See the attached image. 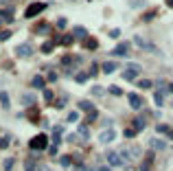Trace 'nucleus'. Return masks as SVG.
Segmentation results:
<instances>
[{"label":"nucleus","instance_id":"obj_1","mask_svg":"<svg viewBox=\"0 0 173 171\" xmlns=\"http://www.w3.org/2000/svg\"><path fill=\"white\" fill-rule=\"evenodd\" d=\"M105 158H107V165L110 167H123L125 165V160L121 158V151H107Z\"/></svg>","mask_w":173,"mask_h":171},{"label":"nucleus","instance_id":"obj_2","mask_svg":"<svg viewBox=\"0 0 173 171\" xmlns=\"http://www.w3.org/2000/svg\"><path fill=\"white\" fill-rule=\"evenodd\" d=\"M29 145H31V149H33V151H42V149H46V145H48V138L44 136V134H40L38 138H33V140L29 142Z\"/></svg>","mask_w":173,"mask_h":171},{"label":"nucleus","instance_id":"obj_3","mask_svg":"<svg viewBox=\"0 0 173 171\" xmlns=\"http://www.w3.org/2000/svg\"><path fill=\"white\" fill-rule=\"evenodd\" d=\"M44 9H46V5H44V2H33V5H29V7H26L24 15H26V18H35L40 11H44Z\"/></svg>","mask_w":173,"mask_h":171},{"label":"nucleus","instance_id":"obj_4","mask_svg":"<svg viewBox=\"0 0 173 171\" xmlns=\"http://www.w3.org/2000/svg\"><path fill=\"white\" fill-rule=\"evenodd\" d=\"M138 72H140V66L138 64H129V68H125V72H123V79L132 81V79L138 77Z\"/></svg>","mask_w":173,"mask_h":171},{"label":"nucleus","instance_id":"obj_5","mask_svg":"<svg viewBox=\"0 0 173 171\" xmlns=\"http://www.w3.org/2000/svg\"><path fill=\"white\" fill-rule=\"evenodd\" d=\"M116 138V132L114 129H103L101 136H99V142H103V145H107V142H112Z\"/></svg>","mask_w":173,"mask_h":171},{"label":"nucleus","instance_id":"obj_6","mask_svg":"<svg viewBox=\"0 0 173 171\" xmlns=\"http://www.w3.org/2000/svg\"><path fill=\"white\" fill-rule=\"evenodd\" d=\"M149 147L153 151H162V149H167V142L162 138H149Z\"/></svg>","mask_w":173,"mask_h":171},{"label":"nucleus","instance_id":"obj_7","mask_svg":"<svg viewBox=\"0 0 173 171\" xmlns=\"http://www.w3.org/2000/svg\"><path fill=\"white\" fill-rule=\"evenodd\" d=\"M15 55H18V57H31V55H33V49H31L29 44H20V46L15 49Z\"/></svg>","mask_w":173,"mask_h":171},{"label":"nucleus","instance_id":"obj_8","mask_svg":"<svg viewBox=\"0 0 173 171\" xmlns=\"http://www.w3.org/2000/svg\"><path fill=\"white\" fill-rule=\"evenodd\" d=\"M127 99H129V106H132L134 110H140V108H142V99H140V97H138L136 92L127 94Z\"/></svg>","mask_w":173,"mask_h":171},{"label":"nucleus","instance_id":"obj_9","mask_svg":"<svg viewBox=\"0 0 173 171\" xmlns=\"http://www.w3.org/2000/svg\"><path fill=\"white\" fill-rule=\"evenodd\" d=\"M127 51H129V44L121 42V44H116V49H112V55H127Z\"/></svg>","mask_w":173,"mask_h":171},{"label":"nucleus","instance_id":"obj_10","mask_svg":"<svg viewBox=\"0 0 173 171\" xmlns=\"http://www.w3.org/2000/svg\"><path fill=\"white\" fill-rule=\"evenodd\" d=\"M31 86H33V88H40V90H46V88H44V86H46V81H44L40 75H35V77L31 79Z\"/></svg>","mask_w":173,"mask_h":171},{"label":"nucleus","instance_id":"obj_11","mask_svg":"<svg viewBox=\"0 0 173 171\" xmlns=\"http://www.w3.org/2000/svg\"><path fill=\"white\" fill-rule=\"evenodd\" d=\"M72 37H79V40H88V33L83 26H75V33H72Z\"/></svg>","mask_w":173,"mask_h":171},{"label":"nucleus","instance_id":"obj_12","mask_svg":"<svg viewBox=\"0 0 173 171\" xmlns=\"http://www.w3.org/2000/svg\"><path fill=\"white\" fill-rule=\"evenodd\" d=\"M116 66H118V64H114V62H105V64H103V68H101V70H103L105 75H112V72L116 70Z\"/></svg>","mask_w":173,"mask_h":171},{"label":"nucleus","instance_id":"obj_13","mask_svg":"<svg viewBox=\"0 0 173 171\" xmlns=\"http://www.w3.org/2000/svg\"><path fill=\"white\" fill-rule=\"evenodd\" d=\"M13 11L11 9H5V11H0V20H5V22H13Z\"/></svg>","mask_w":173,"mask_h":171},{"label":"nucleus","instance_id":"obj_14","mask_svg":"<svg viewBox=\"0 0 173 171\" xmlns=\"http://www.w3.org/2000/svg\"><path fill=\"white\" fill-rule=\"evenodd\" d=\"M0 106H2L5 110H9V106H11V103H9V94H7V92H0Z\"/></svg>","mask_w":173,"mask_h":171},{"label":"nucleus","instance_id":"obj_15","mask_svg":"<svg viewBox=\"0 0 173 171\" xmlns=\"http://www.w3.org/2000/svg\"><path fill=\"white\" fill-rule=\"evenodd\" d=\"M153 101H156V106H158V108H162V103H165V94L158 90L156 94H153Z\"/></svg>","mask_w":173,"mask_h":171},{"label":"nucleus","instance_id":"obj_16","mask_svg":"<svg viewBox=\"0 0 173 171\" xmlns=\"http://www.w3.org/2000/svg\"><path fill=\"white\" fill-rule=\"evenodd\" d=\"M96 46H99V42L94 40V37H88V40H86V49H90V51H96Z\"/></svg>","mask_w":173,"mask_h":171},{"label":"nucleus","instance_id":"obj_17","mask_svg":"<svg viewBox=\"0 0 173 171\" xmlns=\"http://www.w3.org/2000/svg\"><path fill=\"white\" fill-rule=\"evenodd\" d=\"M79 108H81V110H88V112H92V110H94L92 101H79Z\"/></svg>","mask_w":173,"mask_h":171},{"label":"nucleus","instance_id":"obj_18","mask_svg":"<svg viewBox=\"0 0 173 171\" xmlns=\"http://www.w3.org/2000/svg\"><path fill=\"white\" fill-rule=\"evenodd\" d=\"M136 86L142 88V90H147V88H151V81H149V79H138V81H136Z\"/></svg>","mask_w":173,"mask_h":171},{"label":"nucleus","instance_id":"obj_19","mask_svg":"<svg viewBox=\"0 0 173 171\" xmlns=\"http://www.w3.org/2000/svg\"><path fill=\"white\" fill-rule=\"evenodd\" d=\"M127 151H129V156H132V158H138V156H140V147H136V145H134V147H129Z\"/></svg>","mask_w":173,"mask_h":171},{"label":"nucleus","instance_id":"obj_20","mask_svg":"<svg viewBox=\"0 0 173 171\" xmlns=\"http://www.w3.org/2000/svg\"><path fill=\"white\" fill-rule=\"evenodd\" d=\"M145 125H147V123H145L142 119H136L134 121V129H145Z\"/></svg>","mask_w":173,"mask_h":171},{"label":"nucleus","instance_id":"obj_21","mask_svg":"<svg viewBox=\"0 0 173 171\" xmlns=\"http://www.w3.org/2000/svg\"><path fill=\"white\" fill-rule=\"evenodd\" d=\"M77 119H79V114H77V112H75V110H72V112H70V114H68V116H66V121H68V123H75V121H77Z\"/></svg>","mask_w":173,"mask_h":171},{"label":"nucleus","instance_id":"obj_22","mask_svg":"<svg viewBox=\"0 0 173 171\" xmlns=\"http://www.w3.org/2000/svg\"><path fill=\"white\" fill-rule=\"evenodd\" d=\"M75 79H77V83H83V81H88V75H86V72H77Z\"/></svg>","mask_w":173,"mask_h":171},{"label":"nucleus","instance_id":"obj_23","mask_svg":"<svg viewBox=\"0 0 173 171\" xmlns=\"http://www.w3.org/2000/svg\"><path fill=\"white\" fill-rule=\"evenodd\" d=\"M88 132H90L88 125H81V127H79V136H81V138H88Z\"/></svg>","mask_w":173,"mask_h":171},{"label":"nucleus","instance_id":"obj_24","mask_svg":"<svg viewBox=\"0 0 173 171\" xmlns=\"http://www.w3.org/2000/svg\"><path fill=\"white\" fill-rule=\"evenodd\" d=\"M33 101H35L33 94H24V106H33Z\"/></svg>","mask_w":173,"mask_h":171},{"label":"nucleus","instance_id":"obj_25","mask_svg":"<svg viewBox=\"0 0 173 171\" xmlns=\"http://www.w3.org/2000/svg\"><path fill=\"white\" fill-rule=\"evenodd\" d=\"M9 37H11V31H0V42L9 40Z\"/></svg>","mask_w":173,"mask_h":171},{"label":"nucleus","instance_id":"obj_26","mask_svg":"<svg viewBox=\"0 0 173 171\" xmlns=\"http://www.w3.org/2000/svg\"><path fill=\"white\" fill-rule=\"evenodd\" d=\"M46 29H48V24H38V26H35V31H38V33H46Z\"/></svg>","mask_w":173,"mask_h":171},{"label":"nucleus","instance_id":"obj_27","mask_svg":"<svg viewBox=\"0 0 173 171\" xmlns=\"http://www.w3.org/2000/svg\"><path fill=\"white\" fill-rule=\"evenodd\" d=\"M61 44H64V46L72 44V35H64V37H61Z\"/></svg>","mask_w":173,"mask_h":171},{"label":"nucleus","instance_id":"obj_28","mask_svg":"<svg viewBox=\"0 0 173 171\" xmlns=\"http://www.w3.org/2000/svg\"><path fill=\"white\" fill-rule=\"evenodd\" d=\"M51 51H53V42H46L42 46V53H51Z\"/></svg>","mask_w":173,"mask_h":171},{"label":"nucleus","instance_id":"obj_29","mask_svg":"<svg viewBox=\"0 0 173 171\" xmlns=\"http://www.w3.org/2000/svg\"><path fill=\"white\" fill-rule=\"evenodd\" d=\"M11 167H13V160L7 158V160H5V171H11Z\"/></svg>","mask_w":173,"mask_h":171},{"label":"nucleus","instance_id":"obj_30","mask_svg":"<svg viewBox=\"0 0 173 171\" xmlns=\"http://www.w3.org/2000/svg\"><path fill=\"white\" fill-rule=\"evenodd\" d=\"M110 92H112V94H116V97H121V94H123V90H121V88H116V86H112Z\"/></svg>","mask_w":173,"mask_h":171},{"label":"nucleus","instance_id":"obj_31","mask_svg":"<svg viewBox=\"0 0 173 171\" xmlns=\"http://www.w3.org/2000/svg\"><path fill=\"white\" fill-rule=\"evenodd\" d=\"M59 163H61L64 167H68V165H70V158H68V156H61V160H59Z\"/></svg>","mask_w":173,"mask_h":171},{"label":"nucleus","instance_id":"obj_32","mask_svg":"<svg viewBox=\"0 0 173 171\" xmlns=\"http://www.w3.org/2000/svg\"><path fill=\"white\" fill-rule=\"evenodd\" d=\"M94 119H96V110H92V112H88V123H90V121H94Z\"/></svg>","mask_w":173,"mask_h":171},{"label":"nucleus","instance_id":"obj_33","mask_svg":"<svg viewBox=\"0 0 173 171\" xmlns=\"http://www.w3.org/2000/svg\"><path fill=\"white\" fill-rule=\"evenodd\" d=\"M7 145H9V138H7V136H2V138H0V147H2V149H5Z\"/></svg>","mask_w":173,"mask_h":171},{"label":"nucleus","instance_id":"obj_34","mask_svg":"<svg viewBox=\"0 0 173 171\" xmlns=\"http://www.w3.org/2000/svg\"><path fill=\"white\" fill-rule=\"evenodd\" d=\"M118 35H121V31H118V29H112V31H110V37H114V40H116Z\"/></svg>","mask_w":173,"mask_h":171},{"label":"nucleus","instance_id":"obj_35","mask_svg":"<svg viewBox=\"0 0 173 171\" xmlns=\"http://www.w3.org/2000/svg\"><path fill=\"white\" fill-rule=\"evenodd\" d=\"M134 134H136V129H134V127H132V129H125V136H127V138H132Z\"/></svg>","mask_w":173,"mask_h":171},{"label":"nucleus","instance_id":"obj_36","mask_svg":"<svg viewBox=\"0 0 173 171\" xmlns=\"http://www.w3.org/2000/svg\"><path fill=\"white\" fill-rule=\"evenodd\" d=\"M44 99L51 101V99H53V92H51V90H44Z\"/></svg>","mask_w":173,"mask_h":171},{"label":"nucleus","instance_id":"obj_37","mask_svg":"<svg viewBox=\"0 0 173 171\" xmlns=\"http://www.w3.org/2000/svg\"><path fill=\"white\" fill-rule=\"evenodd\" d=\"M57 26H59V29H66V20H64V18H59V20H57Z\"/></svg>","mask_w":173,"mask_h":171},{"label":"nucleus","instance_id":"obj_38","mask_svg":"<svg viewBox=\"0 0 173 171\" xmlns=\"http://www.w3.org/2000/svg\"><path fill=\"white\" fill-rule=\"evenodd\" d=\"M103 92V88H99V86H94V88H92V94H101Z\"/></svg>","mask_w":173,"mask_h":171},{"label":"nucleus","instance_id":"obj_39","mask_svg":"<svg viewBox=\"0 0 173 171\" xmlns=\"http://www.w3.org/2000/svg\"><path fill=\"white\" fill-rule=\"evenodd\" d=\"M26 171H35V169H33V160H29V163H26Z\"/></svg>","mask_w":173,"mask_h":171},{"label":"nucleus","instance_id":"obj_40","mask_svg":"<svg viewBox=\"0 0 173 171\" xmlns=\"http://www.w3.org/2000/svg\"><path fill=\"white\" fill-rule=\"evenodd\" d=\"M140 171H149V163H147V160H145V165L140 167Z\"/></svg>","mask_w":173,"mask_h":171},{"label":"nucleus","instance_id":"obj_41","mask_svg":"<svg viewBox=\"0 0 173 171\" xmlns=\"http://www.w3.org/2000/svg\"><path fill=\"white\" fill-rule=\"evenodd\" d=\"M40 171H53V169H51V167H46V165H42V167H40Z\"/></svg>","mask_w":173,"mask_h":171},{"label":"nucleus","instance_id":"obj_42","mask_svg":"<svg viewBox=\"0 0 173 171\" xmlns=\"http://www.w3.org/2000/svg\"><path fill=\"white\" fill-rule=\"evenodd\" d=\"M96 171H112V169H110V167H99Z\"/></svg>","mask_w":173,"mask_h":171},{"label":"nucleus","instance_id":"obj_43","mask_svg":"<svg viewBox=\"0 0 173 171\" xmlns=\"http://www.w3.org/2000/svg\"><path fill=\"white\" fill-rule=\"evenodd\" d=\"M167 5H169V7H173V0H167Z\"/></svg>","mask_w":173,"mask_h":171},{"label":"nucleus","instance_id":"obj_44","mask_svg":"<svg viewBox=\"0 0 173 171\" xmlns=\"http://www.w3.org/2000/svg\"><path fill=\"white\" fill-rule=\"evenodd\" d=\"M169 92H173V83H169Z\"/></svg>","mask_w":173,"mask_h":171},{"label":"nucleus","instance_id":"obj_45","mask_svg":"<svg viewBox=\"0 0 173 171\" xmlns=\"http://www.w3.org/2000/svg\"><path fill=\"white\" fill-rule=\"evenodd\" d=\"M2 2H5V0H0V5H2Z\"/></svg>","mask_w":173,"mask_h":171}]
</instances>
